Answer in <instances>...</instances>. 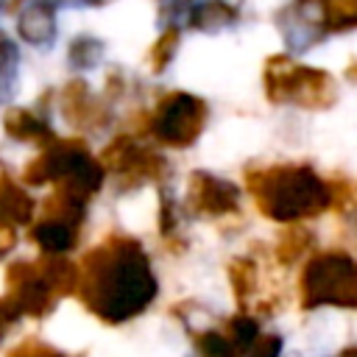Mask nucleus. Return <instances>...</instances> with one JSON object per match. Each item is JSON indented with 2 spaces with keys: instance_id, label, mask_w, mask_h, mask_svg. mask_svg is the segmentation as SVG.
<instances>
[{
  "instance_id": "1",
  "label": "nucleus",
  "mask_w": 357,
  "mask_h": 357,
  "mask_svg": "<svg viewBox=\"0 0 357 357\" xmlns=\"http://www.w3.org/2000/svg\"><path fill=\"white\" fill-rule=\"evenodd\" d=\"M75 293L95 318L117 326L151 307L159 293V282L139 240L109 234L84 254Z\"/></svg>"
},
{
  "instance_id": "2",
  "label": "nucleus",
  "mask_w": 357,
  "mask_h": 357,
  "mask_svg": "<svg viewBox=\"0 0 357 357\" xmlns=\"http://www.w3.org/2000/svg\"><path fill=\"white\" fill-rule=\"evenodd\" d=\"M245 187L257 209L276 223L315 218L332 204L329 184L310 165H273L245 173Z\"/></svg>"
},
{
  "instance_id": "3",
  "label": "nucleus",
  "mask_w": 357,
  "mask_h": 357,
  "mask_svg": "<svg viewBox=\"0 0 357 357\" xmlns=\"http://www.w3.org/2000/svg\"><path fill=\"white\" fill-rule=\"evenodd\" d=\"M78 290V268L64 257L42 254L33 262H11L6 268V296L22 315L42 318L59 298Z\"/></svg>"
},
{
  "instance_id": "4",
  "label": "nucleus",
  "mask_w": 357,
  "mask_h": 357,
  "mask_svg": "<svg viewBox=\"0 0 357 357\" xmlns=\"http://www.w3.org/2000/svg\"><path fill=\"white\" fill-rule=\"evenodd\" d=\"M103 176H106V170H103L100 159H95L86 148V142L78 137L50 142L22 170L25 184L39 187V184L53 181L56 187L70 190V192L81 195L84 201H89V195H95L100 190Z\"/></svg>"
},
{
  "instance_id": "5",
  "label": "nucleus",
  "mask_w": 357,
  "mask_h": 357,
  "mask_svg": "<svg viewBox=\"0 0 357 357\" xmlns=\"http://www.w3.org/2000/svg\"><path fill=\"white\" fill-rule=\"evenodd\" d=\"M265 98L273 103H293L301 109H329L337 100L335 78L326 70L307 67L290 56H271L262 73Z\"/></svg>"
},
{
  "instance_id": "6",
  "label": "nucleus",
  "mask_w": 357,
  "mask_h": 357,
  "mask_svg": "<svg viewBox=\"0 0 357 357\" xmlns=\"http://www.w3.org/2000/svg\"><path fill=\"white\" fill-rule=\"evenodd\" d=\"M301 307L357 310V259L343 251L315 254L301 271Z\"/></svg>"
},
{
  "instance_id": "7",
  "label": "nucleus",
  "mask_w": 357,
  "mask_h": 357,
  "mask_svg": "<svg viewBox=\"0 0 357 357\" xmlns=\"http://www.w3.org/2000/svg\"><path fill=\"white\" fill-rule=\"evenodd\" d=\"M206 114V100L190 92H170L156 103L148 128L159 142L170 148H190L201 137Z\"/></svg>"
},
{
  "instance_id": "8",
  "label": "nucleus",
  "mask_w": 357,
  "mask_h": 357,
  "mask_svg": "<svg viewBox=\"0 0 357 357\" xmlns=\"http://www.w3.org/2000/svg\"><path fill=\"white\" fill-rule=\"evenodd\" d=\"M100 165H103V170H112V173L128 178V184H137L142 178H162L167 173V162L159 153L142 148L131 134L114 137L100 151Z\"/></svg>"
},
{
  "instance_id": "9",
  "label": "nucleus",
  "mask_w": 357,
  "mask_h": 357,
  "mask_svg": "<svg viewBox=\"0 0 357 357\" xmlns=\"http://www.w3.org/2000/svg\"><path fill=\"white\" fill-rule=\"evenodd\" d=\"M187 204L198 215H209V218L231 215L240 209V190L237 184L220 176H212L206 170H192L187 181Z\"/></svg>"
},
{
  "instance_id": "10",
  "label": "nucleus",
  "mask_w": 357,
  "mask_h": 357,
  "mask_svg": "<svg viewBox=\"0 0 357 357\" xmlns=\"http://www.w3.org/2000/svg\"><path fill=\"white\" fill-rule=\"evenodd\" d=\"M61 114L64 120L75 128V131H86V128H98L103 123V109L100 103L89 95L86 81H70L61 92Z\"/></svg>"
},
{
  "instance_id": "11",
  "label": "nucleus",
  "mask_w": 357,
  "mask_h": 357,
  "mask_svg": "<svg viewBox=\"0 0 357 357\" xmlns=\"http://www.w3.org/2000/svg\"><path fill=\"white\" fill-rule=\"evenodd\" d=\"M33 218V198L14 181L8 167L0 162V226H22Z\"/></svg>"
},
{
  "instance_id": "12",
  "label": "nucleus",
  "mask_w": 357,
  "mask_h": 357,
  "mask_svg": "<svg viewBox=\"0 0 357 357\" xmlns=\"http://www.w3.org/2000/svg\"><path fill=\"white\" fill-rule=\"evenodd\" d=\"M3 128H6V134H8L11 139H17V142H33V145H45V148H47L50 142H56L53 128H50L36 112L22 109V106L6 109V114H3Z\"/></svg>"
},
{
  "instance_id": "13",
  "label": "nucleus",
  "mask_w": 357,
  "mask_h": 357,
  "mask_svg": "<svg viewBox=\"0 0 357 357\" xmlns=\"http://www.w3.org/2000/svg\"><path fill=\"white\" fill-rule=\"evenodd\" d=\"M17 31L28 45L47 47L56 39V11H53V6L45 3V0H36V3L25 6L20 20H17Z\"/></svg>"
},
{
  "instance_id": "14",
  "label": "nucleus",
  "mask_w": 357,
  "mask_h": 357,
  "mask_svg": "<svg viewBox=\"0 0 357 357\" xmlns=\"http://www.w3.org/2000/svg\"><path fill=\"white\" fill-rule=\"evenodd\" d=\"M31 240L50 257H61L67 254L70 248H75L78 243V229L75 226H67V223H59V220H45L39 218L33 226H31Z\"/></svg>"
},
{
  "instance_id": "15",
  "label": "nucleus",
  "mask_w": 357,
  "mask_h": 357,
  "mask_svg": "<svg viewBox=\"0 0 357 357\" xmlns=\"http://www.w3.org/2000/svg\"><path fill=\"white\" fill-rule=\"evenodd\" d=\"M284 17H290L287 22H293L290 28H284V39L293 45V47H298V50H304V47H312L318 39H321V17H315L312 11H310V6H293V8H284L282 11Z\"/></svg>"
},
{
  "instance_id": "16",
  "label": "nucleus",
  "mask_w": 357,
  "mask_h": 357,
  "mask_svg": "<svg viewBox=\"0 0 357 357\" xmlns=\"http://www.w3.org/2000/svg\"><path fill=\"white\" fill-rule=\"evenodd\" d=\"M229 282H231V290H234V298L240 301V307H248L259 287L257 262L251 257H234L229 262Z\"/></svg>"
},
{
  "instance_id": "17",
  "label": "nucleus",
  "mask_w": 357,
  "mask_h": 357,
  "mask_svg": "<svg viewBox=\"0 0 357 357\" xmlns=\"http://www.w3.org/2000/svg\"><path fill=\"white\" fill-rule=\"evenodd\" d=\"M234 20H237V11L226 8L220 0H204L201 6H195L190 11V25L204 33H215V31L231 25Z\"/></svg>"
},
{
  "instance_id": "18",
  "label": "nucleus",
  "mask_w": 357,
  "mask_h": 357,
  "mask_svg": "<svg viewBox=\"0 0 357 357\" xmlns=\"http://www.w3.org/2000/svg\"><path fill=\"white\" fill-rule=\"evenodd\" d=\"M312 245V231L304 229V226H290L279 234V243H276V259L282 265H293L301 254H307Z\"/></svg>"
},
{
  "instance_id": "19",
  "label": "nucleus",
  "mask_w": 357,
  "mask_h": 357,
  "mask_svg": "<svg viewBox=\"0 0 357 357\" xmlns=\"http://www.w3.org/2000/svg\"><path fill=\"white\" fill-rule=\"evenodd\" d=\"M103 59V42L89 36V33H81L70 42L67 47V61L75 67V70H92L98 67Z\"/></svg>"
},
{
  "instance_id": "20",
  "label": "nucleus",
  "mask_w": 357,
  "mask_h": 357,
  "mask_svg": "<svg viewBox=\"0 0 357 357\" xmlns=\"http://www.w3.org/2000/svg\"><path fill=\"white\" fill-rule=\"evenodd\" d=\"M195 351H198V357H240V351L229 340L226 329H215V326L195 335Z\"/></svg>"
},
{
  "instance_id": "21",
  "label": "nucleus",
  "mask_w": 357,
  "mask_h": 357,
  "mask_svg": "<svg viewBox=\"0 0 357 357\" xmlns=\"http://www.w3.org/2000/svg\"><path fill=\"white\" fill-rule=\"evenodd\" d=\"M226 335H229V340L234 343V349H237L240 357H243V354H248V351L254 349V343L259 340V326H257V321H254L248 312H240V315L229 318Z\"/></svg>"
},
{
  "instance_id": "22",
  "label": "nucleus",
  "mask_w": 357,
  "mask_h": 357,
  "mask_svg": "<svg viewBox=\"0 0 357 357\" xmlns=\"http://www.w3.org/2000/svg\"><path fill=\"white\" fill-rule=\"evenodd\" d=\"M178 42H181V33L178 28H167L151 47V70L153 73H165L167 64L173 61V56L178 53Z\"/></svg>"
},
{
  "instance_id": "23",
  "label": "nucleus",
  "mask_w": 357,
  "mask_h": 357,
  "mask_svg": "<svg viewBox=\"0 0 357 357\" xmlns=\"http://www.w3.org/2000/svg\"><path fill=\"white\" fill-rule=\"evenodd\" d=\"M324 14L329 28L346 31L357 25V0H324Z\"/></svg>"
},
{
  "instance_id": "24",
  "label": "nucleus",
  "mask_w": 357,
  "mask_h": 357,
  "mask_svg": "<svg viewBox=\"0 0 357 357\" xmlns=\"http://www.w3.org/2000/svg\"><path fill=\"white\" fill-rule=\"evenodd\" d=\"M8 357H70V354H64V351H59V349L42 343V340L28 337V340H22L20 346H14V349L8 351Z\"/></svg>"
},
{
  "instance_id": "25",
  "label": "nucleus",
  "mask_w": 357,
  "mask_h": 357,
  "mask_svg": "<svg viewBox=\"0 0 357 357\" xmlns=\"http://www.w3.org/2000/svg\"><path fill=\"white\" fill-rule=\"evenodd\" d=\"M176 229H178V215L173 206V195L165 190L162 201H159V231H162V237H170Z\"/></svg>"
},
{
  "instance_id": "26",
  "label": "nucleus",
  "mask_w": 357,
  "mask_h": 357,
  "mask_svg": "<svg viewBox=\"0 0 357 357\" xmlns=\"http://www.w3.org/2000/svg\"><path fill=\"white\" fill-rule=\"evenodd\" d=\"M20 318H22L20 307H17L8 296H3V298H0V343L6 340V335L11 332V326H14Z\"/></svg>"
},
{
  "instance_id": "27",
  "label": "nucleus",
  "mask_w": 357,
  "mask_h": 357,
  "mask_svg": "<svg viewBox=\"0 0 357 357\" xmlns=\"http://www.w3.org/2000/svg\"><path fill=\"white\" fill-rule=\"evenodd\" d=\"M245 357H282V340L276 335H259V340Z\"/></svg>"
},
{
  "instance_id": "28",
  "label": "nucleus",
  "mask_w": 357,
  "mask_h": 357,
  "mask_svg": "<svg viewBox=\"0 0 357 357\" xmlns=\"http://www.w3.org/2000/svg\"><path fill=\"white\" fill-rule=\"evenodd\" d=\"M17 245V231L11 226H0V254L11 251Z\"/></svg>"
},
{
  "instance_id": "29",
  "label": "nucleus",
  "mask_w": 357,
  "mask_h": 357,
  "mask_svg": "<svg viewBox=\"0 0 357 357\" xmlns=\"http://www.w3.org/2000/svg\"><path fill=\"white\" fill-rule=\"evenodd\" d=\"M8 47H14V45H11V42H8V39H6V33H3V31H0V56H3V53H6V50H8Z\"/></svg>"
},
{
  "instance_id": "30",
  "label": "nucleus",
  "mask_w": 357,
  "mask_h": 357,
  "mask_svg": "<svg viewBox=\"0 0 357 357\" xmlns=\"http://www.w3.org/2000/svg\"><path fill=\"white\" fill-rule=\"evenodd\" d=\"M346 75H349V81H357V61H351V64H349Z\"/></svg>"
},
{
  "instance_id": "31",
  "label": "nucleus",
  "mask_w": 357,
  "mask_h": 357,
  "mask_svg": "<svg viewBox=\"0 0 357 357\" xmlns=\"http://www.w3.org/2000/svg\"><path fill=\"white\" fill-rule=\"evenodd\" d=\"M220 3H223V6H226V8H231V11H237V8H240V3H243V0H220Z\"/></svg>"
},
{
  "instance_id": "32",
  "label": "nucleus",
  "mask_w": 357,
  "mask_h": 357,
  "mask_svg": "<svg viewBox=\"0 0 357 357\" xmlns=\"http://www.w3.org/2000/svg\"><path fill=\"white\" fill-rule=\"evenodd\" d=\"M337 357H357V346H349V349H343Z\"/></svg>"
},
{
  "instance_id": "33",
  "label": "nucleus",
  "mask_w": 357,
  "mask_h": 357,
  "mask_svg": "<svg viewBox=\"0 0 357 357\" xmlns=\"http://www.w3.org/2000/svg\"><path fill=\"white\" fill-rule=\"evenodd\" d=\"M81 3H86V6H106V3H112V0H81Z\"/></svg>"
}]
</instances>
